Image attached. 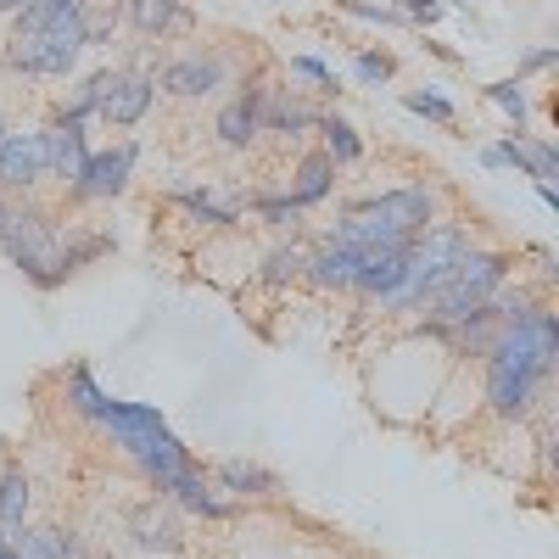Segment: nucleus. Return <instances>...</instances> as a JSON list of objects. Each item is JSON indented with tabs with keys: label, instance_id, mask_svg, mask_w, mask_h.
<instances>
[{
	"label": "nucleus",
	"instance_id": "9d476101",
	"mask_svg": "<svg viewBox=\"0 0 559 559\" xmlns=\"http://www.w3.org/2000/svg\"><path fill=\"white\" fill-rule=\"evenodd\" d=\"M129 532H134V543L146 548V554H179L185 548V526H179L174 498H146L129 515Z\"/></svg>",
	"mask_w": 559,
	"mask_h": 559
},
{
	"label": "nucleus",
	"instance_id": "e433bc0d",
	"mask_svg": "<svg viewBox=\"0 0 559 559\" xmlns=\"http://www.w3.org/2000/svg\"><path fill=\"white\" fill-rule=\"evenodd\" d=\"M532 191H537V202H543V207H554V213H559V191H554V185H532Z\"/></svg>",
	"mask_w": 559,
	"mask_h": 559
},
{
	"label": "nucleus",
	"instance_id": "f3484780",
	"mask_svg": "<svg viewBox=\"0 0 559 559\" xmlns=\"http://www.w3.org/2000/svg\"><path fill=\"white\" fill-rule=\"evenodd\" d=\"M28 532V471L23 464H7L0 471V537L17 543Z\"/></svg>",
	"mask_w": 559,
	"mask_h": 559
},
{
	"label": "nucleus",
	"instance_id": "b1692460",
	"mask_svg": "<svg viewBox=\"0 0 559 559\" xmlns=\"http://www.w3.org/2000/svg\"><path fill=\"white\" fill-rule=\"evenodd\" d=\"M487 102L509 118V134H526V118H532V102H526V79H498L487 84Z\"/></svg>",
	"mask_w": 559,
	"mask_h": 559
},
{
	"label": "nucleus",
	"instance_id": "ddd939ff",
	"mask_svg": "<svg viewBox=\"0 0 559 559\" xmlns=\"http://www.w3.org/2000/svg\"><path fill=\"white\" fill-rule=\"evenodd\" d=\"M498 152H503V168H521L532 185H554L559 179V152L548 146V140H537V134H503Z\"/></svg>",
	"mask_w": 559,
	"mask_h": 559
},
{
	"label": "nucleus",
	"instance_id": "423d86ee",
	"mask_svg": "<svg viewBox=\"0 0 559 559\" xmlns=\"http://www.w3.org/2000/svg\"><path fill=\"white\" fill-rule=\"evenodd\" d=\"M39 152H45V179L73 185L79 168H84V157H90V146H84V118L51 112V123L39 129Z\"/></svg>",
	"mask_w": 559,
	"mask_h": 559
},
{
	"label": "nucleus",
	"instance_id": "4be33fe9",
	"mask_svg": "<svg viewBox=\"0 0 559 559\" xmlns=\"http://www.w3.org/2000/svg\"><path fill=\"white\" fill-rule=\"evenodd\" d=\"M112 73H118V68H96V73H84V79H73L57 112H62V118H84V123H90V118H96V102H102V90L112 84Z\"/></svg>",
	"mask_w": 559,
	"mask_h": 559
},
{
	"label": "nucleus",
	"instance_id": "4468645a",
	"mask_svg": "<svg viewBox=\"0 0 559 559\" xmlns=\"http://www.w3.org/2000/svg\"><path fill=\"white\" fill-rule=\"evenodd\" d=\"M258 107H263V90H258V84H252V90H241L236 102H224V107H218V140H224L229 152H247L252 140L263 134Z\"/></svg>",
	"mask_w": 559,
	"mask_h": 559
},
{
	"label": "nucleus",
	"instance_id": "7ed1b4c3",
	"mask_svg": "<svg viewBox=\"0 0 559 559\" xmlns=\"http://www.w3.org/2000/svg\"><path fill=\"white\" fill-rule=\"evenodd\" d=\"M0 252L12 258V269H23L39 292L68 286V263H62V241L57 224L39 207H7V224H0Z\"/></svg>",
	"mask_w": 559,
	"mask_h": 559
},
{
	"label": "nucleus",
	"instance_id": "2eb2a0df",
	"mask_svg": "<svg viewBox=\"0 0 559 559\" xmlns=\"http://www.w3.org/2000/svg\"><path fill=\"white\" fill-rule=\"evenodd\" d=\"M213 481H218V492H229V498H274L280 492V476L274 471H263V464H252V459H218L213 464Z\"/></svg>",
	"mask_w": 559,
	"mask_h": 559
},
{
	"label": "nucleus",
	"instance_id": "58836bf2",
	"mask_svg": "<svg viewBox=\"0 0 559 559\" xmlns=\"http://www.w3.org/2000/svg\"><path fill=\"white\" fill-rule=\"evenodd\" d=\"M0 559H23V554H17V543H7V537H0Z\"/></svg>",
	"mask_w": 559,
	"mask_h": 559
},
{
	"label": "nucleus",
	"instance_id": "9b49d317",
	"mask_svg": "<svg viewBox=\"0 0 559 559\" xmlns=\"http://www.w3.org/2000/svg\"><path fill=\"white\" fill-rule=\"evenodd\" d=\"M123 23L140 39H174V34H191L197 17L185 0H123Z\"/></svg>",
	"mask_w": 559,
	"mask_h": 559
},
{
	"label": "nucleus",
	"instance_id": "c756f323",
	"mask_svg": "<svg viewBox=\"0 0 559 559\" xmlns=\"http://www.w3.org/2000/svg\"><path fill=\"white\" fill-rule=\"evenodd\" d=\"M403 107H408V112H419V118H431V123H459L453 102H448V96H437L431 84H426V90H408V96H403Z\"/></svg>",
	"mask_w": 559,
	"mask_h": 559
},
{
	"label": "nucleus",
	"instance_id": "a19ab883",
	"mask_svg": "<svg viewBox=\"0 0 559 559\" xmlns=\"http://www.w3.org/2000/svg\"><path fill=\"white\" fill-rule=\"evenodd\" d=\"M0 134H7V118H0Z\"/></svg>",
	"mask_w": 559,
	"mask_h": 559
},
{
	"label": "nucleus",
	"instance_id": "1a4fd4ad",
	"mask_svg": "<svg viewBox=\"0 0 559 559\" xmlns=\"http://www.w3.org/2000/svg\"><path fill=\"white\" fill-rule=\"evenodd\" d=\"M129 459L140 464V471H146V481H152L157 492H174V481H179V476H191V471H197L191 448H185L174 431H157L152 442H140Z\"/></svg>",
	"mask_w": 559,
	"mask_h": 559
},
{
	"label": "nucleus",
	"instance_id": "7c9ffc66",
	"mask_svg": "<svg viewBox=\"0 0 559 559\" xmlns=\"http://www.w3.org/2000/svg\"><path fill=\"white\" fill-rule=\"evenodd\" d=\"M392 12H397L408 28H431V23H442L448 0H392Z\"/></svg>",
	"mask_w": 559,
	"mask_h": 559
},
{
	"label": "nucleus",
	"instance_id": "20e7f679",
	"mask_svg": "<svg viewBox=\"0 0 559 559\" xmlns=\"http://www.w3.org/2000/svg\"><path fill=\"white\" fill-rule=\"evenodd\" d=\"M134 163H140V146L134 140H118V146L107 152H90L79 179L68 185L73 202H107V197H123L129 191V179H134Z\"/></svg>",
	"mask_w": 559,
	"mask_h": 559
},
{
	"label": "nucleus",
	"instance_id": "f03ea898",
	"mask_svg": "<svg viewBox=\"0 0 559 559\" xmlns=\"http://www.w3.org/2000/svg\"><path fill=\"white\" fill-rule=\"evenodd\" d=\"M431 218H437V191H431V185H397V191H386V197L358 202L324 241H331V247H347V252L408 247Z\"/></svg>",
	"mask_w": 559,
	"mask_h": 559
},
{
	"label": "nucleus",
	"instance_id": "aec40b11",
	"mask_svg": "<svg viewBox=\"0 0 559 559\" xmlns=\"http://www.w3.org/2000/svg\"><path fill=\"white\" fill-rule=\"evenodd\" d=\"M163 498H174L179 509H191V515H202V521H224V515H236V503H224L202 471L179 476V481H174V492H163Z\"/></svg>",
	"mask_w": 559,
	"mask_h": 559
},
{
	"label": "nucleus",
	"instance_id": "f704fd0d",
	"mask_svg": "<svg viewBox=\"0 0 559 559\" xmlns=\"http://www.w3.org/2000/svg\"><path fill=\"white\" fill-rule=\"evenodd\" d=\"M559 62V45H537V51H526L521 57V68H515V79H532V73H548Z\"/></svg>",
	"mask_w": 559,
	"mask_h": 559
},
{
	"label": "nucleus",
	"instance_id": "f8f14e48",
	"mask_svg": "<svg viewBox=\"0 0 559 559\" xmlns=\"http://www.w3.org/2000/svg\"><path fill=\"white\" fill-rule=\"evenodd\" d=\"M224 73H229V62H224L218 51H197V57L168 62V68L157 73V84L174 90V96H213V90L224 84Z\"/></svg>",
	"mask_w": 559,
	"mask_h": 559
},
{
	"label": "nucleus",
	"instance_id": "6ab92c4d",
	"mask_svg": "<svg viewBox=\"0 0 559 559\" xmlns=\"http://www.w3.org/2000/svg\"><path fill=\"white\" fill-rule=\"evenodd\" d=\"M336 191V163L331 157H324V152H308L302 163H297V174H292V202L297 207H313V202H324V197H331Z\"/></svg>",
	"mask_w": 559,
	"mask_h": 559
},
{
	"label": "nucleus",
	"instance_id": "2f4dec72",
	"mask_svg": "<svg viewBox=\"0 0 559 559\" xmlns=\"http://www.w3.org/2000/svg\"><path fill=\"white\" fill-rule=\"evenodd\" d=\"M392 73H397V62H392L386 51H358V57H353V79H358V84H386Z\"/></svg>",
	"mask_w": 559,
	"mask_h": 559
},
{
	"label": "nucleus",
	"instance_id": "4c0bfd02",
	"mask_svg": "<svg viewBox=\"0 0 559 559\" xmlns=\"http://www.w3.org/2000/svg\"><path fill=\"white\" fill-rule=\"evenodd\" d=\"M23 7H28V0H0V17H17Z\"/></svg>",
	"mask_w": 559,
	"mask_h": 559
},
{
	"label": "nucleus",
	"instance_id": "bb28decb",
	"mask_svg": "<svg viewBox=\"0 0 559 559\" xmlns=\"http://www.w3.org/2000/svg\"><path fill=\"white\" fill-rule=\"evenodd\" d=\"M107 252H112V236H102V229H84V236L62 241V263H68V274L84 269V263H96V258H107Z\"/></svg>",
	"mask_w": 559,
	"mask_h": 559
},
{
	"label": "nucleus",
	"instance_id": "c85d7f7f",
	"mask_svg": "<svg viewBox=\"0 0 559 559\" xmlns=\"http://www.w3.org/2000/svg\"><path fill=\"white\" fill-rule=\"evenodd\" d=\"M252 207H258V218H263V224H274V229H292V236L302 229V213H308V207H297L292 197H258Z\"/></svg>",
	"mask_w": 559,
	"mask_h": 559
},
{
	"label": "nucleus",
	"instance_id": "5701e85b",
	"mask_svg": "<svg viewBox=\"0 0 559 559\" xmlns=\"http://www.w3.org/2000/svg\"><path fill=\"white\" fill-rule=\"evenodd\" d=\"M62 397H68V408H73L79 419H90V426H96V414L107 408V392L96 386V376H90L84 364H73L68 376H62Z\"/></svg>",
	"mask_w": 559,
	"mask_h": 559
},
{
	"label": "nucleus",
	"instance_id": "473e14b6",
	"mask_svg": "<svg viewBox=\"0 0 559 559\" xmlns=\"http://www.w3.org/2000/svg\"><path fill=\"white\" fill-rule=\"evenodd\" d=\"M336 7L347 12V17H364V23H386V28H408L392 7H376V0H336Z\"/></svg>",
	"mask_w": 559,
	"mask_h": 559
},
{
	"label": "nucleus",
	"instance_id": "c9c22d12",
	"mask_svg": "<svg viewBox=\"0 0 559 559\" xmlns=\"http://www.w3.org/2000/svg\"><path fill=\"white\" fill-rule=\"evenodd\" d=\"M481 168H492V174L503 168V152H498V140H492V146H481Z\"/></svg>",
	"mask_w": 559,
	"mask_h": 559
},
{
	"label": "nucleus",
	"instance_id": "6e6552de",
	"mask_svg": "<svg viewBox=\"0 0 559 559\" xmlns=\"http://www.w3.org/2000/svg\"><path fill=\"white\" fill-rule=\"evenodd\" d=\"M96 426H102L123 453H134L140 442H152L157 431H168V419H163V408H152V403H118V397H107V408L96 414Z\"/></svg>",
	"mask_w": 559,
	"mask_h": 559
},
{
	"label": "nucleus",
	"instance_id": "39448f33",
	"mask_svg": "<svg viewBox=\"0 0 559 559\" xmlns=\"http://www.w3.org/2000/svg\"><path fill=\"white\" fill-rule=\"evenodd\" d=\"M152 102H157V73H112V84L102 90V102H96V118L102 123H118V129H129V123H140L152 112Z\"/></svg>",
	"mask_w": 559,
	"mask_h": 559
},
{
	"label": "nucleus",
	"instance_id": "cd10ccee",
	"mask_svg": "<svg viewBox=\"0 0 559 559\" xmlns=\"http://www.w3.org/2000/svg\"><path fill=\"white\" fill-rule=\"evenodd\" d=\"M174 202H179V207H191V213L207 218V224H236V202H218L213 191H179Z\"/></svg>",
	"mask_w": 559,
	"mask_h": 559
},
{
	"label": "nucleus",
	"instance_id": "f257e3e1",
	"mask_svg": "<svg viewBox=\"0 0 559 559\" xmlns=\"http://www.w3.org/2000/svg\"><path fill=\"white\" fill-rule=\"evenodd\" d=\"M84 51H90V39H84V0H79V7L28 0V7L12 17L7 62L17 73H28V79H68Z\"/></svg>",
	"mask_w": 559,
	"mask_h": 559
},
{
	"label": "nucleus",
	"instance_id": "393cba45",
	"mask_svg": "<svg viewBox=\"0 0 559 559\" xmlns=\"http://www.w3.org/2000/svg\"><path fill=\"white\" fill-rule=\"evenodd\" d=\"M308 258H313V247H302V241L292 236V247H274V252L263 258V280H269V286H292V280H308Z\"/></svg>",
	"mask_w": 559,
	"mask_h": 559
},
{
	"label": "nucleus",
	"instance_id": "ea45409f",
	"mask_svg": "<svg viewBox=\"0 0 559 559\" xmlns=\"http://www.w3.org/2000/svg\"><path fill=\"white\" fill-rule=\"evenodd\" d=\"M7 207H12V202H0V224H7Z\"/></svg>",
	"mask_w": 559,
	"mask_h": 559
},
{
	"label": "nucleus",
	"instance_id": "412c9836",
	"mask_svg": "<svg viewBox=\"0 0 559 559\" xmlns=\"http://www.w3.org/2000/svg\"><path fill=\"white\" fill-rule=\"evenodd\" d=\"M313 129H319V140H324V157H331L336 168L342 163H358L364 157V140H358V129L347 123V118H336V112H324V118H313Z\"/></svg>",
	"mask_w": 559,
	"mask_h": 559
},
{
	"label": "nucleus",
	"instance_id": "a878e982",
	"mask_svg": "<svg viewBox=\"0 0 559 559\" xmlns=\"http://www.w3.org/2000/svg\"><path fill=\"white\" fill-rule=\"evenodd\" d=\"M17 554H23V559H84L79 537H68V532H57V526L23 532V537H17Z\"/></svg>",
	"mask_w": 559,
	"mask_h": 559
},
{
	"label": "nucleus",
	"instance_id": "dca6fc26",
	"mask_svg": "<svg viewBox=\"0 0 559 559\" xmlns=\"http://www.w3.org/2000/svg\"><path fill=\"white\" fill-rule=\"evenodd\" d=\"M313 107L297 96V90H263V107H258V123L269 129V134H302V129H313Z\"/></svg>",
	"mask_w": 559,
	"mask_h": 559
},
{
	"label": "nucleus",
	"instance_id": "72a5a7b5",
	"mask_svg": "<svg viewBox=\"0 0 559 559\" xmlns=\"http://www.w3.org/2000/svg\"><path fill=\"white\" fill-rule=\"evenodd\" d=\"M292 79H302L313 90H336V68H324L319 57H292Z\"/></svg>",
	"mask_w": 559,
	"mask_h": 559
},
{
	"label": "nucleus",
	"instance_id": "0eeeda50",
	"mask_svg": "<svg viewBox=\"0 0 559 559\" xmlns=\"http://www.w3.org/2000/svg\"><path fill=\"white\" fill-rule=\"evenodd\" d=\"M45 179L39 129H7L0 134V191H34Z\"/></svg>",
	"mask_w": 559,
	"mask_h": 559
},
{
	"label": "nucleus",
	"instance_id": "a211bd4d",
	"mask_svg": "<svg viewBox=\"0 0 559 559\" xmlns=\"http://www.w3.org/2000/svg\"><path fill=\"white\" fill-rule=\"evenodd\" d=\"M308 280L313 286H324V292H353V280H358V252H347V247H313V258H308Z\"/></svg>",
	"mask_w": 559,
	"mask_h": 559
}]
</instances>
